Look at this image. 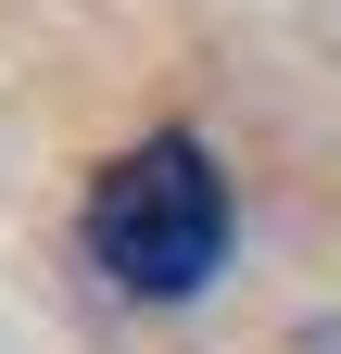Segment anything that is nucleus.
<instances>
[{
  "label": "nucleus",
  "instance_id": "1",
  "mask_svg": "<svg viewBox=\"0 0 341 354\" xmlns=\"http://www.w3.org/2000/svg\"><path fill=\"white\" fill-rule=\"evenodd\" d=\"M228 241H240L228 165L202 152L190 127H164V140L114 152V165L89 177V266H101L126 304H190V291H215Z\"/></svg>",
  "mask_w": 341,
  "mask_h": 354
}]
</instances>
